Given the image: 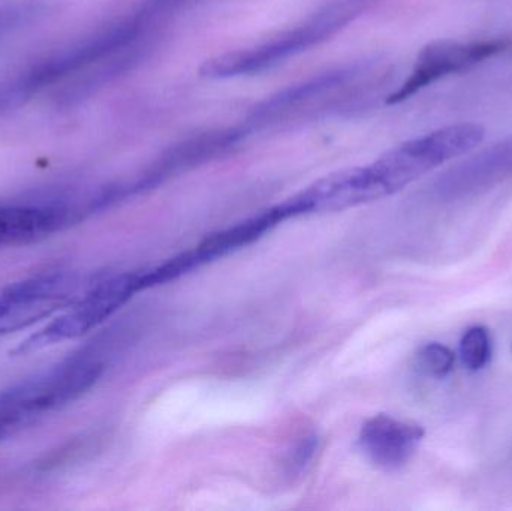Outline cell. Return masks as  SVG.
<instances>
[{
	"label": "cell",
	"instance_id": "cell-1",
	"mask_svg": "<svg viewBox=\"0 0 512 511\" xmlns=\"http://www.w3.org/2000/svg\"><path fill=\"white\" fill-rule=\"evenodd\" d=\"M146 290L143 273H107L93 279L81 296L50 324L21 342L12 353L17 356L77 339L113 317L135 294Z\"/></svg>",
	"mask_w": 512,
	"mask_h": 511
},
{
	"label": "cell",
	"instance_id": "cell-2",
	"mask_svg": "<svg viewBox=\"0 0 512 511\" xmlns=\"http://www.w3.org/2000/svg\"><path fill=\"white\" fill-rule=\"evenodd\" d=\"M483 126L459 123L406 141L370 164L385 197L411 185L415 180L465 155L484 140Z\"/></svg>",
	"mask_w": 512,
	"mask_h": 511
},
{
	"label": "cell",
	"instance_id": "cell-3",
	"mask_svg": "<svg viewBox=\"0 0 512 511\" xmlns=\"http://www.w3.org/2000/svg\"><path fill=\"white\" fill-rule=\"evenodd\" d=\"M355 2L351 0L340 5H333L318 12V15L312 20L297 27L292 32L261 45V47L252 48V50L237 51V53H228L224 56L209 60L203 66L201 72L207 77H233V75L249 74V72L259 71L265 66L271 65L276 60H282L289 54L301 51V48L310 47L315 42L321 41L325 36L331 35L340 29L342 24L348 23L354 17Z\"/></svg>",
	"mask_w": 512,
	"mask_h": 511
},
{
	"label": "cell",
	"instance_id": "cell-4",
	"mask_svg": "<svg viewBox=\"0 0 512 511\" xmlns=\"http://www.w3.org/2000/svg\"><path fill=\"white\" fill-rule=\"evenodd\" d=\"M89 284V282H87ZM87 284L65 272L42 273L9 285L0 293V336L27 329L65 311Z\"/></svg>",
	"mask_w": 512,
	"mask_h": 511
},
{
	"label": "cell",
	"instance_id": "cell-5",
	"mask_svg": "<svg viewBox=\"0 0 512 511\" xmlns=\"http://www.w3.org/2000/svg\"><path fill=\"white\" fill-rule=\"evenodd\" d=\"M87 198L63 192L0 203V249L30 245L83 221Z\"/></svg>",
	"mask_w": 512,
	"mask_h": 511
},
{
	"label": "cell",
	"instance_id": "cell-6",
	"mask_svg": "<svg viewBox=\"0 0 512 511\" xmlns=\"http://www.w3.org/2000/svg\"><path fill=\"white\" fill-rule=\"evenodd\" d=\"M286 219H288V215H286L282 204H279V206L273 207L267 212H262L261 215L246 219V221L240 222L234 227L212 234L191 251L177 255L173 260L167 261L158 269L144 272L146 287H155V285L174 281L179 276L198 269V267L210 263L216 258L233 254V252L251 245L259 237L264 236L267 231H270L271 228L276 227L277 224L286 221Z\"/></svg>",
	"mask_w": 512,
	"mask_h": 511
},
{
	"label": "cell",
	"instance_id": "cell-7",
	"mask_svg": "<svg viewBox=\"0 0 512 511\" xmlns=\"http://www.w3.org/2000/svg\"><path fill=\"white\" fill-rule=\"evenodd\" d=\"M510 42L504 39H484V41H436L423 48L411 77L405 81L396 93L390 96L388 102L405 101L409 96L424 89L429 84L447 77L466 71L472 66L480 65L484 60L498 56L507 50Z\"/></svg>",
	"mask_w": 512,
	"mask_h": 511
},
{
	"label": "cell",
	"instance_id": "cell-8",
	"mask_svg": "<svg viewBox=\"0 0 512 511\" xmlns=\"http://www.w3.org/2000/svg\"><path fill=\"white\" fill-rule=\"evenodd\" d=\"M370 165L337 171L313 183L285 203L289 218L310 213L342 212L384 198Z\"/></svg>",
	"mask_w": 512,
	"mask_h": 511
},
{
	"label": "cell",
	"instance_id": "cell-9",
	"mask_svg": "<svg viewBox=\"0 0 512 511\" xmlns=\"http://www.w3.org/2000/svg\"><path fill=\"white\" fill-rule=\"evenodd\" d=\"M424 435L423 426L417 423L378 414L364 423L358 446L379 470L397 471L414 458Z\"/></svg>",
	"mask_w": 512,
	"mask_h": 511
},
{
	"label": "cell",
	"instance_id": "cell-10",
	"mask_svg": "<svg viewBox=\"0 0 512 511\" xmlns=\"http://www.w3.org/2000/svg\"><path fill=\"white\" fill-rule=\"evenodd\" d=\"M460 357L468 371H481L492 357V339L489 330L483 326L471 327L466 330L460 341Z\"/></svg>",
	"mask_w": 512,
	"mask_h": 511
},
{
	"label": "cell",
	"instance_id": "cell-11",
	"mask_svg": "<svg viewBox=\"0 0 512 511\" xmlns=\"http://www.w3.org/2000/svg\"><path fill=\"white\" fill-rule=\"evenodd\" d=\"M415 360H417V368L421 374L441 380L453 371L456 356L445 345L432 342V344L424 345L418 351Z\"/></svg>",
	"mask_w": 512,
	"mask_h": 511
},
{
	"label": "cell",
	"instance_id": "cell-12",
	"mask_svg": "<svg viewBox=\"0 0 512 511\" xmlns=\"http://www.w3.org/2000/svg\"><path fill=\"white\" fill-rule=\"evenodd\" d=\"M316 450H318V438H316L315 435L301 438V440L295 444L294 449H292L291 455H289V476H298V474L303 473V471L309 467L310 462H312Z\"/></svg>",
	"mask_w": 512,
	"mask_h": 511
}]
</instances>
